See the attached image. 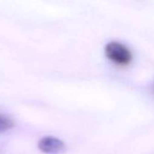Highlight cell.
I'll list each match as a JSON object with an SVG mask.
<instances>
[{"instance_id":"3","label":"cell","mask_w":154,"mask_h":154,"mask_svg":"<svg viewBox=\"0 0 154 154\" xmlns=\"http://www.w3.org/2000/svg\"><path fill=\"white\" fill-rule=\"evenodd\" d=\"M13 126L14 124L12 120L9 117L0 114V134L10 130Z\"/></svg>"},{"instance_id":"4","label":"cell","mask_w":154,"mask_h":154,"mask_svg":"<svg viewBox=\"0 0 154 154\" xmlns=\"http://www.w3.org/2000/svg\"><path fill=\"white\" fill-rule=\"evenodd\" d=\"M153 91H154V87H153Z\"/></svg>"},{"instance_id":"2","label":"cell","mask_w":154,"mask_h":154,"mask_svg":"<svg viewBox=\"0 0 154 154\" xmlns=\"http://www.w3.org/2000/svg\"><path fill=\"white\" fill-rule=\"evenodd\" d=\"M38 148L44 153L58 154L64 150L65 146L62 140L53 136H45L39 141Z\"/></svg>"},{"instance_id":"1","label":"cell","mask_w":154,"mask_h":154,"mask_svg":"<svg viewBox=\"0 0 154 154\" xmlns=\"http://www.w3.org/2000/svg\"><path fill=\"white\" fill-rule=\"evenodd\" d=\"M106 58L113 64L119 67H126L133 61V53L131 50L123 42L113 41L108 42L104 48Z\"/></svg>"}]
</instances>
